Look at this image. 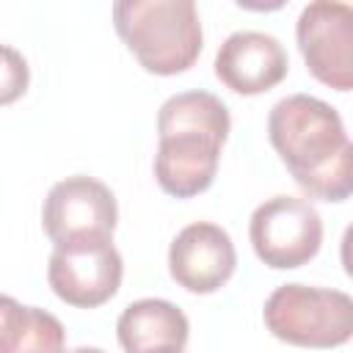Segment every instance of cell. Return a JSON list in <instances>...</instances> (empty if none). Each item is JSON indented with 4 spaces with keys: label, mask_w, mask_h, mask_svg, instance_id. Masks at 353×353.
<instances>
[{
    "label": "cell",
    "mask_w": 353,
    "mask_h": 353,
    "mask_svg": "<svg viewBox=\"0 0 353 353\" xmlns=\"http://www.w3.org/2000/svg\"><path fill=\"white\" fill-rule=\"evenodd\" d=\"M63 345L66 331L52 312L0 295V353H63Z\"/></svg>",
    "instance_id": "7c38bea8"
},
{
    "label": "cell",
    "mask_w": 353,
    "mask_h": 353,
    "mask_svg": "<svg viewBox=\"0 0 353 353\" xmlns=\"http://www.w3.org/2000/svg\"><path fill=\"white\" fill-rule=\"evenodd\" d=\"M30 83V66L17 47L0 44V105L17 102Z\"/></svg>",
    "instance_id": "4fadbf2b"
},
{
    "label": "cell",
    "mask_w": 353,
    "mask_h": 353,
    "mask_svg": "<svg viewBox=\"0 0 353 353\" xmlns=\"http://www.w3.org/2000/svg\"><path fill=\"white\" fill-rule=\"evenodd\" d=\"M63 353H105L102 347H74V350H63Z\"/></svg>",
    "instance_id": "5bb4252c"
},
{
    "label": "cell",
    "mask_w": 353,
    "mask_h": 353,
    "mask_svg": "<svg viewBox=\"0 0 353 353\" xmlns=\"http://www.w3.org/2000/svg\"><path fill=\"white\" fill-rule=\"evenodd\" d=\"M116 336L127 353H176L188 345L190 323L171 301L141 298L119 314Z\"/></svg>",
    "instance_id": "8fae6325"
},
{
    "label": "cell",
    "mask_w": 353,
    "mask_h": 353,
    "mask_svg": "<svg viewBox=\"0 0 353 353\" xmlns=\"http://www.w3.org/2000/svg\"><path fill=\"white\" fill-rule=\"evenodd\" d=\"M113 25L138 63L163 77L190 69L204 44L193 0H119Z\"/></svg>",
    "instance_id": "3957f363"
},
{
    "label": "cell",
    "mask_w": 353,
    "mask_h": 353,
    "mask_svg": "<svg viewBox=\"0 0 353 353\" xmlns=\"http://www.w3.org/2000/svg\"><path fill=\"white\" fill-rule=\"evenodd\" d=\"M229 127V108L221 97L210 91H182L168 97L157 113V185L176 199H190L207 190L215 179Z\"/></svg>",
    "instance_id": "7a4b0ae2"
},
{
    "label": "cell",
    "mask_w": 353,
    "mask_h": 353,
    "mask_svg": "<svg viewBox=\"0 0 353 353\" xmlns=\"http://www.w3.org/2000/svg\"><path fill=\"white\" fill-rule=\"evenodd\" d=\"M119 207L113 190L85 174L55 182L41 207V226L52 245L113 237Z\"/></svg>",
    "instance_id": "52a82bcc"
},
{
    "label": "cell",
    "mask_w": 353,
    "mask_h": 353,
    "mask_svg": "<svg viewBox=\"0 0 353 353\" xmlns=\"http://www.w3.org/2000/svg\"><path fill=\"white\" fill-rule=\"evenodd\" d=\"M295 39L309 72L336 91L353 88V8L336 0L303 6Z\"/></svg>",
    "instance_id": "ba28073f"
},
{
    "label": "cell",
    "mask_w": 353,
    "mask_h": 353,
    "mask_svg": "<svg viewBox=\"0 0 353 353\" xmlns=\"http://www.w3.org/2000/svg\"><path fill=\"white\" fill-rule=\"evenodd\" d=\"M176 353H182V350H176Z\"/></svg>",
    "instance_id": "9a60e30c"
},
{
    "label": "cell",
    "mask_w": 353,
    "mask_h": 353,
    "mask_svg": "<svg viewBox=\"0 0 353 353\" xmlns=\"http://www.w3.org/2000/svg\"><path fill=\"white\" fill-rule=\"evenodd\" d=\"M121 276L124 262L113 237L55 245L47 262V281L52 292L77 309H97L108 303L119 292Z\"/></svg>",
    "instance_id": "8992f818"
},
{
    "label": "cell",
    "mask_w": 353,
    "mask_h": 353,
    "mask_svg": "<svg viewBox=\"0 0 353 353\" xmlns=\"http://www.w3.org/2000/svg\"><path fill=\"white\" fill-rule=\"evenodd\" d=\"M268 331L295 347H339L353 336V301L342 290L281 284L262 309Z\"/></svg>",
    "instance_id": "277c9868"
},
{
    "label": "cell",
    "mask_w": 353,
    "mask_h": 353,
    "mask_svg": "<svg viewBox=\"0 0 353 353\" xmlns=\"http://www.w3.org/2000/svg\"><path fill=\"white\" fill-rule=\"evenodd\" d=\"M254 254L273 270H292L317 256L323 245L320 212L298 196H273L262 201L248 221Z\"/></svg>",
    "instance_id": "5b68a950"
},
{
    "label": "cell",
    "mask_w": 353,
    "mask_h": 353,
    "mask_svg": "<svg viewBox=\"0 0 353 353\" xmlns=\"http://www.w3.org/2000/svg\"><path fill=\"white\" fill-rule=\"evenodd\" d=\"M290 69L281 41L262 30H237L223 39L215 52V77L243 97L276 88Z\"/></svg>",
    "instance_id": "30bf717a"
},
{
    "label": "cell",
    "mask_w": 353,
    "mask_h": 353,
    "mask_svg": "<svg viewBox=\"0 0 353 353\" xmlns=\"http://www.w3.org/2000/svg\"><path fill=\"white\" fill-rule=\"evenodd\" d=\"M268 138L312 199L345 201L353 190V143L342 116L323 99L290 94L268 113Z\"/></svg>",
    "instance_id": "6da1fadb"
},
{
    "label": "cell",
    "mask_w": 353,
    "mask_h": 353,
    "mask_svg": "<svg viewBox=\"0 0 353 353\" xmlns=\"http://www.w3.org/2000/svg\"><path fill=\"white\" fill-rule=\"evenodd\" d=\"M237 265L234 243L226 229L210 221L188 223L168 248L171 279L196 295H210L221 290Z\"/></svg>",
    "instance_id": "9c48e42d"
}]
</instances>
